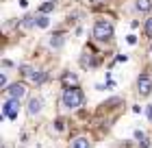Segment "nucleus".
I'll use <instances>...</instances> for the list:
<instances>
[{
    "label": "nucleus",
    "mask_w": 152,
    "mask_h": 148,
    "mask_svg": "<svg viewBox=\"0 0 152 148\" xmlns=\"http://www.w3.org/2000/svg\"><path fill=\"white\" fill-rule=\"evenodd\" d=\"M61 100H63V107H67V109H78L80 105H83V91L76 87V85L65 87Z\"/></svg>",
    "instance_id": "obj_1"
},
{
    "label": "nucleus",
    "mask_w": 152,
    "mask_h": 148,
    "mask_svg": "<svg viewBox=\"0 0 152 148\" xmlns=\"http://www.w3.org/2000/svg\"><path fill=\"white\" fill-rule=\"evenodd\" d=\"M94 37L104 41V39H111L113 37V26L111 22H107V20H96L94 24Z\"/></svg>",
    "instance_id": "obj_2"
},
{
    "label": "nucleus",
    "mask_w": 152,
    "mask_h": 148,
    "mask_svg": "<svg viewBox=\"0 0 152 148\" xmlns=\"http://www.w3.org/2000/svg\"><path fill=\"white\" fill-rule=\"evenodd\" d=\"M18 109H20V100H15V98H9V100L2 105V116L9 118V120H15Z\"/></svg>",
    "instance_id": "obj_3"
},
{
    "label": "nucleus",
    "mask_w": 152,
    "mask_h": 148,
    "mask_svg": "<svg viewBox=\"0 0 152 148\" xmlns=\"http://www.w3.org/2000/svg\"><path fill=\"white\" fill-rule=\"evenodd\" d=\"M137 89H139L141 96H150V91H152V79L148 74H141L139 79H137Z\"/></svg>",
    "instance_id": "obj_4"
},
{
    "label": "nucleus",
    "mask_w": 152,
    "mask_h": 148,
    "mask_svg": "<svg viewBox=\"0 0 152 148\" xmlns=\"http://www.w3.org/2000/svg\"><path fill=\"white\" fill-rule=\"evenodd\" d=\"M26 85L24 83H13V85L7 89V94H9V98H15V100H22V98L26 96Z\"/></svg>",
    "instance_id": "obj_5"
},
{
    "label": "nucleus",
    "mask_w": 152,
    "mask_h": 148,
    "mask_svg": "<svg viewBox=\"0 0 152 148\" xmlns=\"http://www.w3.org/2000/svg\"><path fill=\"white\" fill-rule=\"evenodd\" d=\"M41 109H44V98L41 96H33L31 100H28V116H37V113H41Z\"/></svg>",
    "instance_id": "obj_6"
},
{
    "label": "nucleus",
    "mask_w": 152,
    "mask_h": 148,
    "mask_svg": "<svg viewBox=\"0 0 152 148\" xmlns=\"http://www.w3.org/2000/svg\"><path fill=\"white\" fill-rule=\"evenodd\" d=\"M63 44H65V35H63V33L52 35V39H50V46H52V48H61Z\"/></svg>",
    "instance_id": "obj_7"
},
{
    "label": "nucleus",
    "mask_w": 152,
    "mask_h": 148,
    "mask_svg": "<svg viewBox=\"0 0 152 148\" xmlns=\"http://www.w3.org/2000/svg\"><path fill=\"white\" fill-rule=\"evenodd\" d=\"M80 66H83V68H91V66H96L94 54H91V52H85V54L80 57Z\"/></svg>",
    "instance_id": "obj_8"
},
{
    "label": "nucleus",
    "mask_w": 152,
    "mask_h": 148,
    "mask_svg": "<svg viewBox=\"0 0 152 148\" xmlns=\"http://www.w3.org/2000/svg\"><path fill=\"white\" fill-rule=\"evenodd\" d=\"M72 148H89V139L87 137H76V139H72Z\"/></svg>",
    "instance_id": "obj_9"
},
{
    "label": "nucleus",
    "mask_w": 152,
    "mask_h": 148,
    "mask_svg": "<svg viewBox=\"0 0 152 148\" xmlns=\"http://www.w3.org/2000/svg\"><path fill=\"white\" fill-rule=\"evenodd\" d=\"M33 24H37V15H26L22 20V29H31Z\"/></svg>",
    "instance_id": "obj_10"
},
{
    "label": "nucleus",
    "mask_w": 152,
    "mask_h": 148,
    "mask_svg": "<svg viewBox=\"0 0 152 148\" xmlns=\"http://www.w3.org/2000/svg\"><path fill=\"white\" fill-rule=\"evenodd\" d=\"M137 9L139 11H150L152 9V0H137Z\"/></svg>",
    "instance_id": "obj_11"
},
{
    "label": "nucleus",
    "mask_w": 152,
    "mask_h": 148,
    "mask_svg": "<svg viewBox=\"0 0 152 148\" xmlns=\"http://www.w3.org/2000/svg\"><path fill=\"white\" fill-rule=\"evenodd\" d=\"M31 81L33 83H44L46 81V74L44 72H35V74H31Z\"/></svg>",
    "instance_id": "obj_12"
},
{
    "label": "nucleus",
    "mask_w": 152,
    "mask_h": 148,
    "mask_svg": "<svg viewBox=\"0 0 152 148\" xmlns=\"http://www.w3.org/2000/svg\"><path fill=\"white\" fill-rule=\"evenodd\" d=\"M37 24L41 26V29H48V24H50V22H48L46 15H37Z\"/></svg>",
    "instance_id": "obj_13"
},
{
    "label": "nucleus",
    "mask_w": 152,
    "mask_h": 148,
    "mask_svg": "<svg viewBox=\"0 0 152 148\" xmlns=\"http://www.w3.org/2000/svg\"><path fill=\"white\" fill-rule=\"evenodd\" d=\"M146 35H148V37H152V18L146 20Z\"/></svg>",
    "instance_id": "obj_14"
},
{
    "label": "nucleus",
    "mask_w": 152,
    "mask_h": 148,
    "mask_svg": "<svg viewBox=\"0 0 152 148\" xmlns=\"http://www.w3.org/2000/svg\"><path fill=\"white\" fill-rule=\"evenodd\" d=\"M20 72H22L24 76H31L33 74V68L31 66H22V68H20Z\"/></svg>",
    "instance_id": "obj_15"
},
{
    "label": "nucleus",
    "mask_w": 152,
    "mask_h": 148,
    "mask_svg": "<svg viewBox=\"0 0 152 148\" xmlns=\"http://www.w3.org/2000/svg\"><path fill=\"white\" fill-rule=\"evenodd\" d=\"M63 81H65V83H72V85H74V83H76V76H74V74H63Z\"/></svg>",
    "instance_id": "obj_16"
},
{
    "label": "nucleus",
    "mask_w": 152,
    "mask_h": 148,
    "mask_svg": "<svg viewBox=\"0 0 152 148\" xmlns=\"http://www.w3.org/2000/svg\"><path fill=\"white\" fill-rule=\"evenodd\" d=\"M148 118L152 120V107H148Z\"/></svg>",
    "instance_id": "obj_17"
},
{
    "label": "nucleus",
    "mask_w": 152,
    "mask_h": 148,
    "mask_svg": "<svg viewBox=\"0 0 152 148\" xmlns=\"http://www.w3.org/2000/svg\"><path fill=\"white\" fill-rule=\"evenodd\" d=\"M96 2H102V0H96Z\"/></svg>",
    "instance_id": "obj_18"
},
{
    "label": "nucleus",
    "mask_w": 152,
    "mask_h": 148,
    "mask_svg": "<svg viewBox=\"0 0 152 148\" xmlns=\"http://www.w3.org/2000/svg\"><path fill=\"white\" fill-rule=\"evenodd\" d=\"M50 2H57V0H50Z\"/></svg>",
    "instance_id": "obj_19"
}]
</instances>
